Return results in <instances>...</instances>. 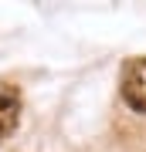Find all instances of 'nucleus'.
Masks as SVG:
<instances>
[{
    "mask_svg": "<svg viewBox=\"0 0 146 152\" xmlns=\"http://www.w3.org/2000/svg\"><path fill=\"white\" fill-rule=\"evenodd\" d=\"M122 98L133 112L146 115V58H133L122 68Z\"/></svg>",
    "mask_w": 146,
    "mask_h": 152,
    "instance_id": "obj_1",
    "label": "nucleus"
},
{
    "mask_svg": "<svg viewBox=\"0 0 146 152\" xmlns=\"http://www.w3.org/2000/svg\"><path fill=\"white\" fill-rule=\"evenodd\" d=\"M21 118V95H17L14 85L0 81V139L10 135V129Z\"/></svg>",
    "mask_w": 146,
    "mask_h": 152,
    "instance_id": "obj_2",
    "label": "nucleus"
}]
</instances>
